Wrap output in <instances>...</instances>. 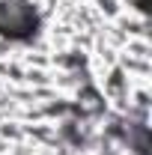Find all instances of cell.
I'll use <instances>...</instances> for the list:
<instances>
[{
	"instance_id": "cell-1",
	"label": "cell",
	"mask_w": 152,
	"mask_h": 155,
	"mask_svg": "<svg viewBox=\"0 0 152 155\" xmlns=\"http://www.w3.org/2000/svg\"><path fill=\"white\" fill-rule=\"evenodd\" d=\"M36 30V12L24 0H3L0 3V33L12 39H27Z\"/></svg>"
}]
</instances>
